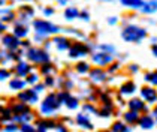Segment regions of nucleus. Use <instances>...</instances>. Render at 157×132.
<instances>
[{
  "instance_id": "obj_1",
  "label": "nucleus",
  "mask_w": 157,
  "mask_h": 132,
  "mask_svg": "<svg viewBox=\"0 0 157 132\" xmlns=\"http://www.w3.org/2000/svg\"><path fill=\"white\" fill-rule=\"evenodd\" d=\"M145 36H147V32L141 27H136V26H129L123 30V38L127 42H138V41L144 39Z\"/></svg>"
},
{
  "instance_id": "obj_2",
  "label": "nucleus",
  "mask_w": 157,
  "mask_h": 132,
  "mask_svg": "<svg viewBox=\"0 0 157 132\" xmlns=\"http://www.w3.org/2000/svg\"><path fill=\"white\" fill-rule=\"evenodd\" d=\"M33 26H35L36 33L40 36H47V35H49V33H57V32L60 30L57 26H54V24H51V23H47V21H42V20L35 21Z\"/></svg>"
},
{
  "instance_id": "obj_3",
  "label": "nucleus",
  "mask_w": 157,
  "mask_h": 132,
  "mask_svg": "<svg viewBox=\"0 0 157 132\" xmlns=\"http://www.w3.org/2000/svg\"><path fill=\"white\" fill-rule=\"evenodd\" d=\"M60 105V101H59V98L56 95H49L45 98V101H44V104H42V113L44 114H51L52 111H56L57 107Z\"/></svg>"
},
{
  "instance_id": "obj_4",
  "label": "nucleus",
  "mask_w": 157,
  "mask_h": 132,
  "mask_svg": "<svg viewBox=\"0 0 157 132\" xmlns=\"http://www.w3.org/2000/svg\"><path fill=\"white\" fill-rule=\"evenodd\" d=\"M27 57L32 62H36V63H44V62H48L49 59L48 54L45 51L39 50V48H30L29 53H27Z\"/></svg>"
},
{
  "instance_id": "obj_5",
  "label": "nucleus",
  "mask_w": 157,
  "mask_h": 132,
  "mask_svg": "<svg viewBox=\"0 0 157 132\" xmlns=\"http://www.w3.org/2000/svg\"><path fill=\"white\" fill-rule=\"evenodd\" d=\"M141 96L144 98L147 102H156L157 101V93L154 89H151V87H144L142 90H141Z\"/></svg>"
},
{
  "instance_id": "obj_6",
  "label": "nucleus",
  "mask_w": 157,
  "mask_h": 132,
  "mask_svg": "<svg viewBox=\"0 0 157 132\" xmlns=\"http://www.w3.org/2000/svg\"><path fill=\"white\" fill-rule=\"evenodd\" d=\"M93 62L97 63V65H108L112 62V57H111V54H106V53H96V54H93Z\"/></svg>"
},
{
  "instance_id": "obj_7",
  "label": "nucleus",
  "mask_w": 157,
  "mask_h": 132,
  "mask_svg": "<svg viewBox=\"0 0 157 132\" xmlns=\"http://www.w3.org/2000/svg\"><path fill=\"white\" fill-rule=\"evenodd\" d=\"M85 54H87V48L82 44H73L69 51L71 57H79V56H85Z\"/></svg>"
},
{
  "instance_id": "obj_8",
  "label": "nucleus",
  "mask_w": 157,
  "mask_h": 132,
  "mask_svg": "<svg viewBox=\"0 0 157 132\" xmlns=\"http://www.w3.org/2000/svg\"><path fill=\"white\" fill-rule=\"evenodd\" d=\"M18 98L23 102H36L37 101V95L35 93V90H25L23 93H20Z\"/></svg>"
},
{
  "instance_id": "obj_9",
  "label": "nucleus",
  "mask_w": 157,
  "mask_h": 132,
  "mask_svg": "<svg viewBox=\"0 0 157 132\" xmlns=\"http://www.w3.org/2000/svg\"><path fill=\"white\" fill-rule=\"evenodd\" d=\"M3 44H5L8 48H11V50H15V48L20 45V42H18L17 36H11V35H5L3 36Z\"/></svg>"
},
{
  "instance_id": "obj_10",
  "label": "nucleus",
  "mask_w": 157,
  "mask_h": 132,
  "mask_svg": "<svg viewBox=\"0 0 157 132\" xmlns=\"http://www.w3.org/2000/svg\"><path fill=\"white\" fill-rule=\"evenodd\" d=\"M133 92H135V84H133L132 81H127V83H124L120 87L121 95H132Z\"/></svg>"
},
{
  "instance_id": "obj_11",
  "label": "nucleus",
  "mask_w": 157,
  "mask_h": 132,
  "mask_svg": "<svg viewBox=\"0 0 157 132\" xmlns=\"http://www.w3.org/2000/svg\"><path fill=\"white\" fill-rule=\"evenodd\" d=\"M76 122H78L81 126L87 128V129H91V128H93V126H91V123H90V120H88V117H87V114H78Z\"/></svg>"
},
{
  "instance_id": "obj_12",
  "label": "nucleus",
  "mask_w": 157,
  "mask_h": 132,
  "mask_svg": "<svg viewBox=\"0 0 157 132\" xmlns=\"http://www.w3.org/2000/svg\"><path fill=\"white\" fill-rule=\"evenodd\" d=\"M139 125H141V128H144V129H150V128H153L154 120L151 119L150 116H144L142 119H139Z\"/></svg>"
},
{
  "instance_id": "obj_13",
  "label": "nucleus",
  "mask_w": 157,
  "mask_h": 132,
  "mask_svg": "<svg viewBox=\"0 0 157 132\" xmlns=\"http://www.w3.org/2000/svg\"><path fill=\"white\" fill-rule=\"evenodd\" d=\"M30 69H32V66H29L27 63H20V65L17 66V74H18L20 77H24V75H27V74L30 72Z\"/></svg>"
},
{
  "instance_id": "obj_14",
  "label": "nucleus",
  "mask_w": 157,
  "mask_h": 132,
  "mask_svg": "<svg viewBox=\"0 0 157 132\" xmlns=\"http://www.w3.org/2000/svg\"><path fill=\"white\" fill-rule=\"evenodd\" d=\"M129 107L132 111H139V110H144V104L139 101V99H132L130 102H129Z\"/></svg>"
},
{
  "instance_id": "obj_15",
  "label": "nucleus",
  "mask_w": 157,
  "mask_h": 132,
  "mask_svg": "<svg viewBox=\"0 0 157 132\" xmlns=\"http://www.w3.org/2000/svg\"><path fill=\"white\" fill-rule=\"evenodd\" d=\"M54 42L57 44V48H59V50H66V48H69V41H67L66 38H56Z\"/></svg>"
},
{
  "instance_id": "obj_16",
  "label": "nucleus",
  "mask_w": 157,
  "mask_h": 132,
  "mask_svg": "<svg viewBox=\"0 0 157 132\" xmlns=\"http://www.w3.org/2000/svg\"><path fill=\"white\" fill-rule=\"evenodd\" d=\"M154 11H157V2H148L142 8V12H145V14H151Z\"/></svg>"
},
{
  "instance_id": "obj_17",
  "label": "nucleus",
  "mask_w": 157,
  "mask_h": 132,
  "mask_svg": "<svg viewBox=\"0 0 157 132\" xmlns=\"http://www.w3.org/2000/svg\"><path fill=\"white\" fill-rule=\"evenodd\" d=\"M90 75H91V78L94 80V81H103L105 80V74L100 71V69H94V71L90 72Z\"/></svg>"
},
{
  "instance_id": "obj_18",
  "label": "nucleus",
  "mask_w": 157,
  "mask_h": 132,
  "mask_svg": "<svg viewBox=\"0 0 157 132\" xmlns=\"http://www.w3.org/2000/svg\"><path fill=\"white\" fill-rule=\"evenodd\" d=\"M123 5L124 6H130V8H144L145 3H142V2H139V0H123Z\"/></svg>"
},
{
  "instance_id": "obj_19",
  "label": "nucleus",
  "mask_w": 157,
  "mask_h": 132,
  "mask_svg": "<svg viewBox=\"0 0 157 132\" xmlns=\"http://www.w3.org/2000/svg\"><path fill=\"white\" fill-rule=\"evenodd\" d=\"M78 14H79V12H78V9L72 6V8H67V9H66V12H64V17H66L67 20H73V18H76V17H78Z\"/></svg>"
},
{
  "instance_id": "obj_20",
  "label": "nucleus",
  "mask_w": 157,
  "mask_h": 132,
  "mask_svg": "<svg viewBox=\"0 0 157 132\" xmlns=\"http://www.w3.org/2000/svg\"><path fill=\"white\" fill-rule=\"evenodd\" d=\"M112 132H129V128L124 126L120 122H115V123L112 125Z\"/></svg>"
},
{
  "instance_id": "obj_21",
  "label": "nucleus",
  "mask_w": 157,
  "mask_h": 132,
  "mask_svg": "<svg viewBox=\"0 0 157 132\" xmlns=\"http://www.w3.org/2000/svg\"><path fill=\"white\" fill-rule=\"evenodd\" d=\"M24 81L23 80H18V78H15V80H12L11 83H9V86H11V89H13V90H20V89H23L24 87Z\"/></svg>"
},
{
  "instance_id": "obj_22",
  "label": "nucleus",
  "mask_w": 157,
  "mask_h": 132,
  "mask_svg": "<svg viewBox=\"0 0 157 132\" xmlns=\"http://www.w3.org/2000/svg\"><path fill=\"white\" fill-rule=\"evenodd\" d=\"M124 119H126V122H129V123L136 122L138 120V111H129V113H126L124 114Z\"/></svg>"
},
{
  "instance_id": "obj_23",
  "label": "nucleus",
  "mask_w": 157,
  "mask_h": 132,
  "mask_svg": "<svg viewBox=\"0 0 157 132\" xmlns=\"http://www.w3.org/2000/svg\"><path fill=\"white\" fill-rule=\"evenodd\" d=\"M23 111H24V113H29V108H27V105H24L23 102L13 107V113H15L17 116H20V114H23Z\"/></svg>"
},
{
  "instance_id": "obj_24",
  "label": "nucleus",
  "mask_w": 157,
  "mask_h": 132,
  "mask_svg": "<svg viewBox=\"0 0 157 132\" xmlns=\"http://www.w3.org/2000/svg\"><path fill=\"white\" fill-rule=\"evenodd\" d=\"M37 126H39V128H45V129H47V128H54V126H57V125H56L52 120H40Z\"/></svg>"
},
{
  "instance_id": "obj_25",
  "label": "nucleus",
  "mask_w": 157,
  "mask_h": 132,
  "mask_svg": "<svg viewBox=\"0 0 157 132\" xmlns=\"http://www.w3.org/2000/svg\"><path fill=\"white\" fill-rule=\"evenodd\" d=\"M15 36L17 38H23V36H25L27 35V30H25V27H21V26H17L15 27Z\"/></svg>"
},
{
  "instance_id": "obj_26",
  "label": "nucleus",
  "mask_w": 157,
  "mask_h": 132,
  "mask_svg": "<svg viewBox=\"0 0 157 132\" xmlns=\"http://www.w3.org/2000/svg\"><path fill=\"white\" fill-rule=\"evenodd\" d=\"M2 20L3 21H11V20H13V14L11 11H2Z\"/></svg>"
},
{
  "instance_id": "obj_27",
  "label": "nucleus",
  "mask_w": 157,
  "mask_h": 132,
  "mask_svg": "<svg viewBox=\"0 0 157 132\" xmlns=\"http://www.w3.org/2000/svg\"><path fill=\"white\" fill-rule=\"evenodd\" d=\"M145 80L147 81H151L154 86H157V72H154V74H147L145 75Z\"/></svg>"
},
{
  "instance_id": "obj_28",
  "label": "nucleus",
  "mask_w": 157,
  "mask_h": 132,
  "mask_svg": "<svg viewBox=\"0 0 157 132\" xmlns=\"http://www.w3.org/2000/svg\"><path fill=\"white\" fill-rule=\"evenodd\" d=\"M76 71L79 72V74H85V72L88 71V65L87 63H78L76 65Z\"/></svg>"
},
{
  "instance_id": "obj_29",
  "label": "nucleus",
  "mask_w": 157,
  "mask_h": 132,
  "mask_svg": "<svg viewBox=\"0 0 157 132\" xmlns=\"http://www.w3.org/2000/svg\"><path fill=\"white\" fill-rule=\"evenodd\" d=\"M66 105H67V108L75 110V108L78 107V101H76L75 98H69V99H67V102H66Z\"/></svg>"
},
{
  "instance_id": "obj_30",
  "label": "nucleus",
  "mask_w": 157,
  "mask_h": 132,
  "mask_svg": "<svg viewBox=\"0 0 157 132\" xmlns=\"http://www.w3.org/2000/svg\"><path fill=\"white\" fill-rule=\"evenodd\" d=\"M33 116L30 114V113H27V114H23V116H15V119H18V120H21V122H29V120L32 119Z\"/></svg>"
},
{
  "instance_id": "obj_31",
  "label": "nucleus",
  "mask_w": 157,
  "mask_h": 132,
  "mask_svg": "<svg viewBox=\"0 0 157 132\" xmlns=\"http://www.w3.org/2000/svg\"><path fill=\"white\" fill-rule=\"evenodd\" d=\"M21 132H36V131H35V128H33V126H30V125L24 123V125L21 126Z\"/></svg>"
},
{
  "instance_id": "obj_32",
  "label": "nucleus",
  "mask_w": 157,
  "mask_h": 132,
  "mask_svg": "<svg viewBox=\"0 0 157 132\" xmlns=\"http://www.w3.org/2000/svg\"><path fill=\"white\" fill-rule=\"evenodd\" d=\"M51 69H52V68H51V65H44L40 71H42V74H49V72H51Z\"/></svg>"
},
{
  "instance_id": "obj_33",
  "label": "nucleus",
  "mask_w": 157,
  "mask_h": 132,
  "mask_svg": "<svg viewBox=\"0 0 157 132\" xmlns=\"http://www.w3.org/2000/svg\"><path fill=\"white\" fill-rule=\"evenodd\" d=\"M27 81H29L30 84H36L37 83V75H33V74H32V75L29 77V80H27Z\"/></svg>"
},
{
  "instance_id": "obj_34",
  "label": "nucleus",
  "mask_w": 157,
  "mask_h": 132,
  "mask_svg": "<svg viewBox=\"0 0 157 132\" xmlns=\"http://www.w3.org/2000/svg\"><path fill=\"white\" fill-rule=\"evenodd\" d=\"M11 75V72H8L6 69H2V80H5V78H8Z\"/></svg>"
},
{
  "instance_id": "obj_35",
  "label": "nucleus",
  "mask_w": 157,
  "mask_h": 132,
  "mask_svg": "<svg viewBox=\"0 0 157 132\" xmlns=\"http://www.w3.org/2000/svg\"><path fill=\"white\" fill-rule=\"evenodd\" d=\"M45 84H47V86H52V84H54L52 77H47V78H45Z\"/></svg>"
},
{
  "instance_id": "obj_36",
  "label": "nucleus",
  "mask_w": 157,
  "mask_h": 132,
  "mask_svg": "<svg viewBox=\"0 0 157 132\" xmlns=\"http://www.w3.org/2000/svg\"><path fill=\"white\" fill-rule=\"evenodd\" d=\"M6 119H9V111H8V110H3V116H2V120L5 122Z\"/></svg>"
},
{
  "instance_id": "obj_37",
  "label": "nucleus",
  "mask_w": 157,
  "mask_h": 132,
  "mask_svg": "<svg viewBox=\"0 0 157 132\" xmlns=\"http://www.w3.org/2000/svg\"><path fill=\"white\" fill-rule=\"evenodd\" d=\"M5 131H6V132H15V131H17V128H15V125H9V126H8Z\"/></svg>"
},
{
  "instance_id": "obj_38",
  "label": "nucleus",
  "mask_w": 157,
  "mask_h": 132,
  "mask_svg": "<svg viewBox=\"0 0 157 132\" xmlns=\"http://www.w3.org/2000/svg\"><path fill=\"white\" fill-rule=\"evenodd\" d=\"M57 132H69L63 125H57Z\"/></svg>"
},
{
  "instance_id": "obj_39",
  "label": "nucleus",
  "mask_w": 157,
  "mask_h": 132,
  "mask_svg": "<svg viewBox=\"0 0 157 132\" xmlns=\"http://www.w3.org/2000/svg\"><path fill=\"white\" fill-rule=\"evenodd\" d=\"M100 116L108 117V116H109V110H106V108H105V110H102V111H100Z\"/></svg>"
},
{
  "instance_id": "obj_40",
  "label": "nucleus",
  "mask_w": 157,
  "mask_h": 132,
  "mask_svg": "<svg viewBox=\"0 0 157 132\" xmlns=\"http://www.w3.org/2000/svg\"><path fill=\"white\" fill-rule=\"evenodd\" d=\"M52 12H54V11H52V9H49V8H48V9H44V14H45V15H51Z\"/></svg>"
},
{
  "instance_id": "obj_41",
  "label": "nucleus",
  "mask_w": 157,
  "mask_h": 132,
  "mask_svg": "<svg viewBox=\"0 0 157 132\" xmlns=\"http://www.w3.org/2000/svg\"><path fill=\"white\" fill-rule=\"evenodd\" d=\"M102 48H103V50H106V51H112V50H114L112 47H108V45H102Z\"/></svg>"
},
{
  "instance_id": "obj_42",
  "label": "nucleus",
  "mask_w": 157,
  "mask_h": 132,
  "mask_svg": "<svg viewBox=\"0 0 157 132\" xmlns=\"http://www.w3.org/2000/svg\"><path fill=\"white\" fill-rule=\"evenodd\" d=\"M81 18H84V20H88V14H87V12H82V14H81Z\"/></svg>"
},
{
  "instance_id": "obj_43",
  "label": "nucleus",
  "mask_w": 157,
  "mask_h": 132,
  "mask_svg": "<svg viewBox=\"0 0 157 132\" xmlns=\"http://www.w3.org/2000/svg\"><path fill=\"white\" fill-rule=\"evenodd\" d=\"M151 50H153V54L157 57V45H153V48H151Z\"/></svg>"
},
{
  "instance_id": "obj_44",
  "label": "nucleus",
  "mask_w": 157,
  "mask_h": 132,
  "mask_svg": "<svg viewBox=\"0 0 157 132\" xmlns=\"http://www.w3.org/2000/svg\"><path fill=\"white\" fill-rule=\"evenodd\" d=\"M117 68H118V65H117V63H115V65H112V66H111V68H109V71H115V69H117Z\"/></svg>"
},
{
  "instance_id": "obj_45",
  "label": "nucleus",
  "mask_w": 157,
  "mask_h": 132,
  "mask_svg": "<svg viewBox=\"0 0 157 132\" xmlns=\"http://www.w3.org/2000/svg\"><path fill=\"white\" fill-rule=\"evenodd\" d=\"M130 69H132V72H136L138 71V66H136V65H132V68H130Z\"/></svg>"
},
{
  "instance_id": "obj_46",
  "label": "nucleus",
  "mask_w": 157,
  "mask_h": 132,
  "mask_svg": "<svg viewBox=\"0 0 157 132\" xmlns=\"http://www.w3.org/2000/svg\"><path fill=\"white\" fill-rule=\"evenodd\" d=\"M117 23V20H115V18H114V17H112V18H111V20H109V24H115Z\"/></svg>"
},
{
  "instance_id": "obj_47",
  "label": "nucleus",
  "mask_w": 157,
  "mask_h": 132,
  "mask_svg": "<svg viewBox=\"0 0 157 132\" xmlns=\"http://www.w3.org/2000/svg\"><path fill=\"white\" fill-rule=\"evenodd\" d=\"M153 114H154V119H157V107L154 108V111H153Z\"/></svg>"
},
{
  "instance_id": "obj_48",
  "label": "nucleus",
  "mask_w": 157,
  "mask_h": 132,
  "mask_svg": "<svg viewBox=\"0 0 157 132\" xmlns=\"http://www.w3.org/2000/svg\"><path fill=\"white\" fill-rule=\"evenodd\" d=\"M37 132H47V129H45V128H39V129H37Z\"/></svg>"
}]
</instances>
